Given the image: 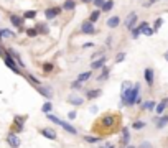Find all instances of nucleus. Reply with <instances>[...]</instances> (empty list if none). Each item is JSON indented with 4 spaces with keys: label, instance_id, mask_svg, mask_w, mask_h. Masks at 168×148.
Returning <instances> with one entry per match:
<instances>
[{
    "label": "nucleus",
    "instance_id": "ea45409f",
    "mask_svg": "<svg viewBox=\"0 0 168 148\" xmlns=\"http://www.w3.org/2000/svg\"><path fill=\"white\" fill-rule=\"evenodd\" d=\"M137 148H153V145H152L148 140H143V141H140L139 143V147Z\"/></svg>",
    "mask_w": 168,
    "mask_h": 148
},
{
    "label": "nucleus",
    "instance_id": "49530a36",
    "mask_svg": "<svg viewBox=\"0 0 168 148\" xmlns=\"http://www.w3.org/2000/svg\"><path fill=\"white\" fill-rule=\"evenodd\" d=\"M82 46H84V48H92V46H94V43H92V41H87V43H84Z\"/></svg>",
    "mask_w": 168,
    "mask_h": 148
},
{
    "label": "nucleus",
    "instance_id": "f8f14e48",
    "mask_svg": "<svg viewBox=\"0 0 168 148\" xmlns=\"http://www.w3.org/2000/svg\"><path fill=\"white\" fill-rule=\"evenodd\" d=\"M66 100H68V104H71V106H74V107H81L82 104H84V97L76 95V94H71Z\"/></svg>",
    "mask_w": 168,
    "mask_h": 148
},
{
    "label": "nucleus",
    "instance_id": "c03bdc74",
    "mask_svg": "<svg viewBox=\"0 0 168 148\" xmlns=\"http://www.w3.org/2000/svg\"><path fill=\"white\" fill-rule=\"evenodd\" d=\"M76 117H78V112H76V110H71V112L68 114V119H69V120H74Z\"/></svg>",
    "mask_w": 168,
    "mask_h": 148
},
{
    "label": "nucleus",
    "instance_id": "6ab92c4d",
    "mask_svg": "<svg viewBox=\"0 0 168 148\" xmlns=\"http://www.w3.org/2000/svg\"><path fill=\"white\" fill-rule=\"evenodd\" d=\"M167 125H168V115H160V119H155V127L158 130H161Z\"/></svg>",
    "mask_w": 168,
    "mask_h": 148
},
{
    "label": "nucleus",
    "instance_id": "7ed1b4c3",
    "mask_svg": "<svg viewBox=\"0 0 168 148\" xmlns=\"http://www.w3.org/2000/svg\"><path fill=\"white\" fill-rule=\"evenodd\" d=\"M0 56L4 58V63L7 64L8 69H12L15 74H22V71H20V67H18V64L15 63V59L10 56V54L7 53V51H0Z\"/></svg>",
    "mask_w": 168,
    "mask_h": 148
},
{
    "label": "nucleus",
    "instance_id": "a878e982",
    "mask_svg": "<svg viewBox=\"0 0 168 148\" xmlns=\"http://www.w3.org/2000/svg\"><path fill=\"white\" fill-rule=\"evenodd\" d=\"M112 8H114V0H106V2H104V5L99 8V10L104 12V13H107V12H111Z\"/></svg>",
    "mask_w": 168,
    "mask_h": 148
},
{
    "label": "nucleus",
    "instance_id": "f257e3e1",
    "mask_svg": "<svg viewBox=\"0 0 168 148\" xmlns=\"http://www.w3.org/2000/svg\"><path fill=\"white\" fill-rule=\"evenodd\" d=\"M135 104H142V97H140V84L125 81L122 82V92H120V106L134 107Z\"/></svg>",
    "mask_w": 168,
    "mask_h": 148
},
{
    "label": "nucleus",
    "instance_id": "a211bd4d",
    "mask_svg": "<svg viewBox=\"0 0 168 148\" xmlns=\"http://www.w3.org/2000/svg\"><path fill=\"white\" fill-rule=\"evenodd\" d=\"M102 95V89H91V91L86 92V99L87 100H94V99L101 97Z\"/></svg>",
    "mask_w": 168,
    "mask_h": 148
},
{
    "label": "nucleus",
    "instance_id": "f3484780",
    "mask_svg": "<svg viewBox=\"0 0 168 148\" xmlns=\"http://www.w3.org/2000/svg\"><path fill=\"white\" fill-rule=\"evenodd\" d=\"M106 63H107V58L106 56L99 58V59H94L92 63H91V69H102V67L106 66Z\"/></svg>",
    "mask_w": 168,
    "mask_h": 148
},
{
    "label": "nucleus",
    "instance_id": "cd10ccee",
    "mask_svg": "<svg viewBox=\"0 0 168 148\" xmlns=\"http://www.w3.org/2000/svg\"><path fill=\"white\" fill-rule=\"evenodd\" d=\"M91 78H92V71H86V73H81V74H79L76 81H79V82H86L87 79H91Z\"/></svg>",
    "mask_w": 168,
    "mask_h": 148
},
{
    "label": "nucleus",
    "instance_id": "72a5a7b5",
    "mask_svg": "<svg viewBox=\"0 0 168 148\" xmlns=\"http://www.w3.org/2000/svg\"><path fill=\"white\" fill-rule=\"evenodd\" d=\"M25 33H26V36H28V38H35V36H38V32H36L35 28H26Z\"/></svg>",
    "mask_w": 168,
    "mask_h": 148
},
{
    "label": "nucleus",
    "instance_id": "39448f33",
    "mask_svg": "<svg viewBox=\"0 0 168 148\" xmlns=\"http://www.w3.org/2000/svg\"><path fill=\"white\" fill-rule=\"evenodd\" d=\"M81 33L82 35H96V26H94V23H91L89 20H84L81 23Z\"/></svg>",
    "mask_w": 168,
    "mask_h": 148
},
{
    "label": "nucleus",
    "instance_id": "58836bf2",
    "mask_svg": "<svg viewBox=\"0 0 168 148\" xmlns=\"http://www.w3.org/2000/svg\"><path fill=\"white\" fill-rule=\"evenodd\" d=\"M161 25H163V18H157V20H155V23H153V32H158Z\"/></svg>",
    "mask_w": 168,
    "mask_h": 148
},
{
    "label": "nucleus",
    "instance_id": "a19ab883",
    "mask_svg": "<svg viewBox=\"0 0 168 148\" xmlns=\"http://www.w3.org/2000/svg\"><path fill=\"white\" fill-rule=\"evenodd\" d=\"M142 33H143L145 36H152L155 32H153V28H150V26H145V28L142 30Z\"/></svg>",
    "mask_w": 168,
    "mask_h": 148
},
{
    "label": "nucleus",
    "instance_id": "9d476101",
    "mask_svg": "<svg viewBox=\"0 0 168 148\" xmlns=\"http://www.w3.org/2000/svg\"><path fill=\"white\" fill-rule=\"evenodd\" d=\"M137 13L135 12H130L129 15H127V18H125V21H124V25H125V28L127 30H132L134 26H135V23H137Z\"/></svg>",
    "mask_w": 168,
    "mask_h": 148
},
{
    "label": "nucleus",
    "instance_id": "c756f323",
    "mask_svg": "<svg viewBox=\"0 0 168 148\" xmlns=\"http://www.w3.org/2000/svg\"><path fill=\"white\" fill-rule=\"evenodd\" d=\"M101 13H102V12H101L99 8H96V10H92V13L89 15V21H91V23H96V21L99 20Z\"/></svg>",
    "mask_w": 168,
    "mask_h": 148
},
{
    "label": "nucleus",
    "instance_id": "f03ea898",
    "mask_svg": "<svg viewBox=\"0 0 168 148\" xmlns=\"http://www.w3.org/2000/svg\"><path fill=\"white\" fill-rule=\"evenodd\" d=\"M25 120H26V115L25 117H22V115H15V119H13V122H12V125H10V132L12 133H22L23 130H25Z\"/></svg>",
    "mask_w": 168,
    "mask_h": 148
},
{
    "label": "nucleus",
    "instance_id": "2eb2a0df",
    "mask_svg": "<svg viewBox=\"0 0 168 148\" xmlns=\"http://www.w3.org/2000/svg\"><path fill=\"white\" fill-rule=\"evenodd\" d=\"M130 143V130L129 127H122V147L127 148Z\"/></svg>",
    "mask_w": 168,
    "mask_h": 148
},
{
    "label": "nucleus",
    "instance_id": "dca6fc26",
    "mask_svg": "<svg viewBox=\"0 0 168 148\" xmlns=\"http://www.w3.org/2000/svg\"><path fill=\"white\" fill-rule=\"evenodd\" d=\"M59 127H63V128H65V132H68V133H71V135H78V128H76L74 125H71L69 122H65V120H61Z\"/></svg>",
    "mask_w": 168,
    "mask_h": 148
},
{
    "label": "nucleus",
    "instance_id": "b1692460",
    "mask_svg": "<svg viewBox=\"0 0 168 148\" xmlns=\"http://www.w3.org/2000/svg\"><path fill=\"white\" fill-rule=\"evenodd\" d=\"M76 5H78V2L76 0H65V4H63V10H68V12H71V10H74L76 8Z\"/></svg>",
    "mask_w": 168,
    "mask_h": 148
},
{
    "label": "nucleus",
    "instance_id": "c85d7f7f",
    "mask_svg": "<svg viewBox=\"0 0 168 148\" xmlns=\"http://www.w3.org/2000/svg\"><path fill=\"white\" fill-rule=\"evenodd\" d=\"M84 141H87V143H101V141L104 140V137H91V135H84Z\"/></svg>",
    "mask_w": 168,
    "mask_h": 148
},
{
    "label": "nucleus",
    "instance_id": "37998d69",
    "mask_svg": "<svg viewBox=\"0 0 168 148\" xmlns=\"http://www.w3.org/2000/svg\"><path fill=\"white\" fill-rule=\"evenodd\" d=\"M104 2H106V0H92L91 4H92L94 7H96V8H101V7H102V5H104Z\"/></svg>",
    "mask_w": 168,
    "mask_h": 148
},
{
    "label": "nucleus",
    "instance_id": "0eeeda50",
    "mask_svg": "<svg viewBox=\"0 0 168 148\" xmlns=\"http://www.w3.org/2000/svg\"><path fill=\"white\" fill-rule=\"evenodd\" d=\"M36 91L40 92V94L43 95L46 100H51L53 99V95H54V92H53V89L50 87V86H46V84H41V86H38L36 87Z\"/></svg>",
    "mask_w": 168,
    "mask_h": 148
},
{
    "label": "nucleus",
    "instance_id": "79ce46f5",
    "mask_svg": "<svg viewBox=\"0 0 168 148\" xmlns=\"http://www.w3.org/2000/svg\"><path fill=\"white\" fill-rule=\"evenodd\" d=\"M125 56H127V54H125L124 51H122V53H119L117 56H115V63H122V61L125 59Z\"/></svg>",
    "mask_w": 168,
    "mask_h": 148
},
{
    "label": "nucleus",
    "instance_id": "7c9ffc66",
    "mask_svg": "<svg viewBox=\"0 0 168 148\" xmlns=\"http://www.w3.org/2000/svg\"><path fill=\"white\" fill-rule=\"evenodd\" d=\"M36 15H38V13H36V10H26L25 12V13H23V20H33V18H36Z\"/></svg>",
    "mask_w": 168,
    "mask_h": 148
},
{
    "label": "nucleus",
    "instance_id": "423d86ee",
    "mask_svg": "<svg viewBox=\"0 0 168 148\" xmlns=\"http://www.w3.org/2000/svg\"><path fill=\"white\" fill-rule=\"evenodd\" d=\"M5 140H7V143H8V147L10 148H20L22 147V140H20V137H18L17 133H12L10 132Z\"/></svg>",
    "mask_w": 168,
    "mask_h": 148
},
{
    "label": "nucleus",
    "instance_id": "473e14b6",
    "mask_svg": "<svg viewBox=\"0 0 168 148\" xmlns=\"http://www.w3.org/2000/svg\"><path fill=\"white\" fill-rule=\"evenodd\" d=\"M12 36H15V33L12 30H8V28L0 30V38H12Z\"/></svg>",
    "mask_w": 168,
    "mask_h": 148
},
{
    "label": "nucleus",
    "instance_id": "6e6552de",
    "mask_svg": "<svg viewBox=\"0 0 168 148\" xmlns=\"http://www.w3.org/2000/svg\"><path fill=\"white\" fill-rule=\"evenodd\" d=\"M143 79H145V84L148 86V87H152L155 82V71L152 69V67H145L143 69Z\"/></svg>",
    "mask_w": 168,
    "mask_h": 148
},
{
    "label": "nucleus",
    "instance_id": "412c9836",
    "mask_svg": "<svg viewBox=\"0 0 168 148\" xmlns=\"http://www.w3.org/2000/svg\"><path fill=\"white\" fill-rule=\"evenodd\" d=\"M155 106H157V102H155V100H145V102H142V107H140V109L145 110V112H153Z\"/></svg>",
    "mask_w": 168,
    "mask_h": 148
},
{
    "label": "nucleus",
    "instance_id": "bb28decb",
    "mask_svg": "<svg viewBox=\"0 0 168 148\" xmlns=\"http://www.w3.org/2000/svg\"><path fill=\"white\" fill-rule=\"evenodd\" d=\"M41 112L46 115V114H53V102L51 100H46V102L41 106Z\"/></svg>",
    "mask_w": 168,
    "mask_h": 148
},
{
    "label": "nucleus",
    "instance_id": "de8ad7c7",
    "mask_svg": "<svg viewBox=\"0 0 168 148\" xmlns=\"http://www.w3.org/2000/svg\"><path fill=\"white\" fill-rule=\"evenodd\" d=\"M99 148H115L112 143H107V145H102V147H99Z\"/></svg>",
    "mask_w": 168,
    "mask_h": 148
},
{
    "label": "nucleus",
    "instance_id": "aec40b11",
    "mask_svg": "<svg viewBox=\"0 0 168 148\" xmlns=\"http://www.w3.org/2000/svg\"><path fill=\"white\" fill-rule=\"evenodd\" d=\"M23 21H25V20H23L22 17H18V15H10V23L13 25L15 28L20 30V28H22V25H23Z\"/></svg>",
    "mask_w": 168,
    "mask_h": 148
},
{
    "label": "nucleus",
    "instance_id": "ddd939ff",
    "mask_svg": "<svg viewBox=\"0 0 168 148\" xmlns=\"http://www.w3.org/2000/svg\"><path fill=\"white\" fill-rule=\"evenodd\" d=\"M7 53H8V54H10V56L15 59V63L18 64V67H20V69H22V67H25V63L22 61V56H20V54H18L13 48H8V49H7Z\"/></svg>",
    "mask_w": 168,
    "mask_h": 148
},
{
    "label": "nucleus",
    "instance_id": "4c0bfd02",
    "mask_svg": "<svg viewBox=\"0 0 168 148\" xmlns=\"http://www.w3.org/2000/svg\"><path fill=\"white\" fill-rule=\"evenodd\" d=\"M53 67H54V66H53L51 63H45V64H43V73H45V74H50L51 71H53Z\"/></svg>",
    "mask_w": 168,
    "mask_h": 148
},
{
    "label": "nucleus",
    "instance_id": "20e7f679",
    "mask_svg": "<svg viewBox=\"0 0 168 148\" xmlns=\"http://www.w3.org/2000/svg\"><path fill=\"white\" fill-rule=\"evenodd\" d=\"M97 123H101L106 128H112V127H115V123H119V117H115L114 114H107V115L101 117Z\"/></svg>",
    "mask_w": 168,
    "mask_h": 148
},
{
    "label": "nucleus",
    "instance_id": "2f4dec72",
    "mask_svg": "<svg viewBox=\"0 0 168 148\" xmlns=\"http://www.w3.org/2000/svg\"><path fill=\"white\" fill-rule=\"evenodd\" d=\"M147 127V123L143 122V120H135V122L132 123V128L134 130H142V128Z\"/></svg>",
    "mask_w": 168,
    "mask_h": 148
},
{
    "label": "nucleus",
    "instance_id": "a18cd8bd",
    "mask_svg": "<svg viewBox=\"0 0 168 148\" xmlns=\"http://www.w3.org/2000/svg\"><path fill=\"white\" fill-rule=\"evenodd\" d=\"M155 2H157V0H148V2H145V4H143V7L148 8V7H152V5L155 4Z\"/></svg>",
    "mask_w": 168,
    "mask_h": 148
},
{
    "label": "nucleus",
    "instance_id": "603ef678",
    "mask_svg": "<svg viewBox=\"0 0 168 148\" xmlns=\"http://www.w3.org/2000/svg\"><path fill=\"white\" fill-rule=\"evenodd\" d=\"M127 148H137V147H132V145H129V147H127Z\"/></svg>",
    "mask_w": 168,
    "mask_h": 148
},
{
    "label": "nucleus",
    "instance_id": "3c124183",
    "mask_svg": "<svg viewBox=\"0 0 168 148\" xmlns=\"http://www.w3.org/2000/svg\"><path fill=\"white\" fill-rule=\"evenodd\" d=\"M163 58H165V59H167V61H168V51H165V54H163Z\"/></svg>",
    "mask_w": 168,
    "mask_h": 148
},
{
    "label": "nucleus",
    "instance_id": "9b49d317",
    "mask_svg": "<svg viewBox=\"0 0 168 148\" xmlns=\"http://www.w3.org/2000/svg\"><path fill=\"white\" fill-rule=\"evenodd\" d=\"M61 10H63V8H61V7L46 8V10H45V18H46V20H53V18H56L58 15L61 13Z\"/></svg>",
    "mask_w": 168,
    "mask_h": 148
},
{
    "label": "nucleus",
    "instance_id": "1a4fd4ad",
    "mask_svg": "<svg viewBox=\"0 0 168 148\" xmlns=\"http://www.w3.org/2000/svg\"><path fill=\"white\" fill-rule=\"evenodd\" d=\"M40 135L41 137H45V138H48V140H58V133H56V130L54 128H51V127H45V128H40Z\"/></svg>",
    "mask_w": 168,
    "mask_h": 148
},
{
    "label": "nucleus",
    "instance_id": "4be33fe9",
    "mask_svg": "<svg viewBox=\"0 0 168 148\" xmlns=\"http://www.w3.org/2000/svg\"><path fill=\"white\" fill-rule=\"evenodd\" d=\"M119 25H120V17H119V15H114V17L107 18V26L109 28H117Z\"/></svg>",
    "mask_w": 168,
    "mask_h": 148
},
{
    "label": "nucleus",
    "instance_id": "e433bc0d",
    "mask_svg": "<svg viewBox=\"0 0 168 148\" xmlns=\"http://www.w3.org/2000/svg\"><path fill=\"white\" fill-rule=\"evenodd\" d=\"M71 89H73V91H81V89H82V82L73 81V82H71Z\"/></svg>",
    "mask_w": 168,
    "mask_h": 148
},
{
    "label": "nucleus",
    "instance_id": "c9c22d12",
    "mask_svg": "<svg viewBox=\"0 0 168 148\" xmlns=\"http://www.w3.org/2000/svg\"><path fill=\"white\" fill-rule=\"evenodd\" d=\"M130 32H132V38H134V40H137L140 35H142V32H140V28H139V26H134V28L130 30Z\"/></svg>",
    "mask_w": 168,
    "mask_h": 148
},
{
    "label": "nucleus",
    "instance_id": "09e8293b",
    "mask_svg": "<svg viewBox=\"0 0 168 148\" xmlns=\"http://www.w3.org/2000/svg\"><path fill=\"white\" fill-rule=\"evenodd\" d=\"M91 112H92V114H96V112H97V107H96V106H94V107H91Z\"/></svg>",
    "mask_w": 168,
    "mask_h": 148
},
{
    "label": "nucleus",
    "instance_id": "8fccbe9b",
    "mask_svg": "<svg viewBox=\"0 0 168 148\" xmlns=\"http://www.w3.org/2000/svg\"><path fill=\"white\" fill-rule=\"evenodd\" d=\"M82 4H91V2H92V0H81Z\"/></svg>",
    "mask_w": 168,
    "mask_h": 148
},
{
    "label": "nucleus",
    "instance_id": "f704fd0d",
    "mask_svg": "<svg viewBox=\"0 0 168 148\" xmlns=\"http://www.w3.org/2000/svg\"><path fill=\"white\" fill-rule=\"evenodd\" d=\"M26 79H28V81L32 82V84L35 86V87H38V86H41V82H40L38 79H36V78H33L32 74H28V76H26Z\"/></svg>",
    "mask_w": 168,
    "mask_h": 148
},
{
    "label": "nucleus",
    "instance_id": "5701e85b",
    "mask_svg": "<svg viewBox=\"0 0 168 148\" xmlns=\"http://www.w3.org/2000/svg\"><path fill=\"white\" fill-rule=\"evenodd\" d=\"M35 30H36L38 33H41V35H48V33H50V28H48V25H46V23H43V21L36 23Z\"/></svg>",
    "mask_w": 168,
    "mask_h": 148
},
{
    "label": "nucleus",
    "instance_id": "393cba45",
    "mask_svg": "<svg viewBox=\"0 0 168 148\" xmlns=\"http://www.w3.org/2000/svg\"><path fill=\"white\" fill-rule=\"evenodd\" d=\"M109 74H111V69L104 66V67H102V73H101L99 76H97V81H99V82H102V81H107V79H109Z\"/></svg>",
    "mask_w": 168,
    "mask_h": 148
},
{
    "label": "nucleus",
    "instance_id": "4468645a",
    "mask_svg": "<svg viewBox=\"0 0 168 148\" xmlns=\"http://www.w3.org/2000/svg\"><path fill=\"white\" fill-rule=\"evenodd\" d=\"M167 107H168V97H165L163 100H160V102L155 106V110H153V112L157 114V115H163V112L167 110Z\"/></svg>",
    "mask_w": 168,
    "mask_h": 148
}]
</instances>
